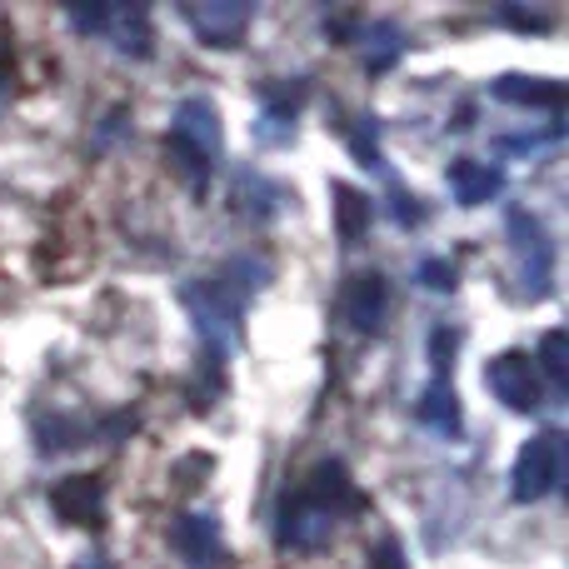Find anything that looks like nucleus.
<instances>
[{
  "instance_id": "f257e3e1",
  "label": "nucleus",
  "mask_w": 569,
  "mask_h": 569,
  "mask_svg": "<svg viewBox=\"0 0 569 569\" xmlns=\"http://www.w3.org/2000/svg\"><path fill=\"white\" fill-rule=\"evenodd\" d=\"M266 276H270L266 260H246V256H240V260H230L226 270H216V276L186 284V305H190V315L200 320V330H206L216 345L236 340V335H240V315H246L250 295L266 284Z\"/></svg>"
},
{
  "instance_id": "f03ea898",
  "label": "nucleus",
  "mask_w": 569,
  "mask_h": 569,
  "mask_svg": "<svg viewBox=\"0 0 569 569\" xmlns=\"http://www.w3.org/2000/svg\"><path fill=\"white\" fill-rule=\"evenodd\" d=\"M166 156L176 160V170L190 186H206L216 160L226 156V130H220V116L210 100H200V96L180 100L176 120H170V136H166Z\"/></svg>"
},
{
  "instance_id": "7ed1b4c3",
  "label": "nucleus",
  "mask_w": 569,
  "mask_h": 569,
  "mask_svg": "<svg viewBox=\"0 0 569 569\" xmlns=\"http://www.w3.org/2000/svg\"><path fill=\"white\" fill-rule=\"evenodd\" d=\"M560 480H565V435L560 430H540L520 450V460H515L510 495L520 505H535V500H545V495L560 490Z\"/></svg>"
},
{
  "instance_id": "20e7f679",
  "label": "nucleus",
  "mask_w": 569,
  "mask_h": 569,
  "mask_svg": "<svg viewBox=\"0 0 569 569\" xmlns=\"http://www.w3.org/2000/svg\"><path fill=\"white\" fill-rule=\"evenodd\" d=\"M510 246H515V256H520L525 295H530V300H540V295H550L555 250H550V236H545V226L530 216V210H510Z\"/></svg>"
},
{
  "instance_id": "39448f33",
  "label": "nucleus",
  "mask_w": 569,
  "mask_h": 569,
  "mask_svg": "<svg viewBox=\"0 0 569 569\" xmlns=\"http://www.w3.org/2000/svg\"><path fill=\"white\" fill-rule=\"evenodd\" d=\"M485 385H490V390L500 395L510 410H520V415H530V410H540V405H545V395H540V370H535V360H530L525 350L495 355L490 370H485Z\"/></svg>"
},
{
  "instance_id": "423d86ee",
  "label": "nucleus",
  "mask_w": 569,
  "mask_h": 569,
  "mask_svg": "<svg viewBox=\"0 0 569 569\" xmlns=\"http://www.w3.org/2000/svg\"><path fill=\"white\" fill-rule=\"evenodd\" d=\"M276 535H280L284 550H320V545L335 535V515L325 510V505H315L305 490H295V495H284V505H280Z\"/></svg>"
},
{
  "instance_id": "0eeeda50",
  "label": "nucleus",
  "mask_w": 569,
  "mask_h": 569,
  "mask_svg": "<svg viewBox=\"0 0 569 569\" xmlns=\"http://www.w3.org/2000/svg\"><path fill=\"white\" fill-rule=\"evenodd\" d=\"M180 16L196 26V36L206 40V46L230 50V46H240V40H246L256 10H250L246 0H210V6H186Z\"/></svg>"
},
{
  "instance_id": "6e6552de",
  "label": "nucleus",
  "mask_w": 569,
  "mask_h": 569,
  "mask_svg": "<svg viewBox=\"0 0 569 569\" xmlns=\"http://www.w3.org/2000/svg\"><path fill=\"white\" fill-rule=\"evenodd\" d=\"M50 505L66 525H80V530H100L106 525V485L96 475H70L50 490Z\"/></svg>"
},
{
  "instance_id": "1a4fd4ad",
  "label": "nucleus",
  "mask_w": 569,
  "mask_h": 569,
  "mask_svg": "<svg viewBox=\"0 0 569 569\" xmlns=\"http://www.w3.org/2000/svg\"><path fill=\"white\" fill-rule=\"evenodd\" d=\"M340 310H345V320H350V330H360V335L380 330L385 310H390V284H385L380 270H360V276H350Z\"/></svg>"
},
{
  "instance_id": "9d476101",
  "label": "nucleus",
  "mask_w": 569,
  "mask_h": 569,
  "mask_svg": "<svg viewBox=\"0 0 569 569\" xmlns=\"http://www.w3.org/2000/svg\"><path fill=\"white\" fill-rule=\"evenodd\" d=\"M170 540H176V550L186 555L190 569H220V560H226V540H220L216 515H180Z\"/></svg>"
},
{
  "instance_id": "9b49d317",
  "label": "nucleus",
  "mask_w": 569,
  "mask_h": 569,
  "mask_svg": "<svg viewBox=\"0 0 569 569\" xmlns=\"http://www.w3.org/2000/svg\"><path fill=\"white\" fill-rule=\"evenodd\" d=\"M305 495H310L315 505H325V510L340 520V510H360V495H355V485H350V470H345L340 460H325V465H315V475L300 485Z\"/></svg>"
},
{
  "instance_id": "f8f14e48",
  "label": "nucleus",
  "mask_w": 569,
  "mask_h": 569,
  "mask_svg": "<svg viewBox=\"0 0 569 569\" xmlns=\"http://www.w3.org/2000/svg\"><path fill=\"white\" fill-rule=\"evenodd\" d=\"M495 96L510 106H540V110H565V86L560 80H540V76H500Z\"/></svg>"
},
{
  "instance_id": "ddd939ff",
  "label": "nucleus",
  "mask_w": 569,
  "mask_h": 569,
  "mask_svg": "<svg viewBox=\"0 0 569 569\" xmlns=\"http://www.w3.org/2000/svg\"><path fill=\"white\" fill-rule=\"evenodd\" d=\"M450 186L460 196V206H485V200H495L505 190V176L495 166H480V160H455Z\"/></svg>"
},
{
  "instance_id": "4468645a",
  "label": "nucleus",
  "mask_w": 569,
  "mask_h": 569,
  "mask_svg": "<svg viewBox=\"0 0 569 569\" xmlns=\"http://www.w3.org/2000/svg\"><path fill=\"white\" fill-rule=\"evenodd\" d=\"M100 36L116 40V50H126V56H150V26H146V10H130V6H110L106 16V30Z\"/></svg>"
},
{
  "instance_id": "2eb2a0df",
  "label": "nucleus",
  "mask_w": 569,
  "mask_h": 569,
  "mask_svg": "<svg viewBox=\"0 0 569 569\" xmlns=\"http://www.w3.org/2000/svg\"><path fill=\"white\" fill-rule=\"evenodd\" d=\"M415 415H420V420L430 425V430H440V435H460V430H465V420H460V400H455L450 380H435L430 390L420 395Z\"/></svg>"
},
{
  "instance_id": "dca6fc26",
  "label": "nucleus",
  "mask_w": 569,
  "mask_h": 569,
  "mask_svg": "<svg viewBox=\"0 0 569 569\" xmlns=\"http://www.w3.org/2000/svg\"><path fill=\"white\" fill-rule=\"evenodd\" d=\"M335 230H340L345 246H355L370 230V200L355 186H335Z\"/></svg>"
},
{
  "instance_id": "f3484780",
  "label": "nucleus",
  "mask_w": 569,
  "mask_h": 569,
  "mask_svg": "<svg viewBox=\"0 0 569 569\" xmlns=\"http://www.w3.org/2000/svg\"><path fill=\"white\" fill-rule=\"evenodd\" d=\"M540 365H545V375H550L555 390H565V385H569V335L565 330H545Z\"/></svg>"
},
{
  "instance_id": "a211bd4d",
  "label": "nucleus",
  "mask_w": 569,
  "mask_h": 569,
  "mask_svg": "<svg viewBox=\"0 0 569 569\" xmlns=\"http://www.w3.org/2000/svg\"><path fill=\"white\" fill-rule=\"evenodd\" d=\"M365 40H370V50H365V66H370V70L395 66V56H400V46H405V40H400V30H395L390 20H380V26H370V36H365Z\"/></svg>"
},
{
  "instance_id": "6ab92c4d",
  "label": "nucleus",
  "mask_w": 569,
  "mask_h": 569,
  "mask_svg": "<svg viewBox=\"0 0 569 569\" xmlns=\"http://www.w3.org/2000/svg\"><path fill=\"white\" fill-rule=\"evenodd\" d=\"M106 16H110V6H76L70 10V26L76 30H86V36H100V30H106Z\"/></svg>"
},
{
  "instance_id": "aec40b11",
  "label": "nucleus",
  "mask_w": 569,
  "mask_h": 569,
  "mask_svg": "<svg viewBox=\"0 0 569 569\" xmlns=\"http://www.w3.org/2000/svg\"><path fill=\"white\" fill-rule=\"evenodd\" d=\"M420 280L430 284V290H455V266H450V260H425Z\"/></svg>"
},
{
  "instance_id": "412c9836",
  "label": "nucleus",
  "mask_w": 569,
  "mask_h": 569,
  "mask_svg": "<svg viewBox=\"0 0 569 569\" xmlns=\"http://www.w3.org/2000/svg\"><path fill=\"white\" fill-rule=\"evenodd\" d=\"M370 569H410V565H405L400 545H395V540H385V545H380V550H375V555H370Z\"/></svg>"
},
{
  "instance_id": "4be33fe9",
  "label": "nucleus",
  "mask_w": 569,
  "mask_h": 569,
  "mask_svg": "<svg viewBox=\"0 0 569 569\" xmlns=\"http://www.w3.org/2000/svg\"><path fill=\"white\" fill-rule=\"evenodd\" d=\"M500 20H510V26H520V30H545V26H550V16H535V10H515V6H505Z\"/></svg>"
},
{
  "instance_id": "5701e85b",
  "label": "nucleus",
  "mask_w": 569,
  "mask_h": 569,
  "mask_svg": "<svg viewBox=\"0 0 569 569\" xmlns=\"http://www.w3.org/2000/svg\"><path fill=\"white\" fill-rule=\"evenodd\" d=\"M395 220H400V226H420V220H425V210L415 206L410 196H400V206H395Z\"/></svg>"
}]
</instances>
